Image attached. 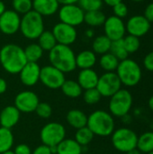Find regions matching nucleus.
Returning <instances> with one entry per match:
<instances>
[{
    "instance_id": "51",
    "label": "nucleus",
    "mask_w": 153,
    "mask_h": 154,
    "mask_svg": "<svg viewBox=\"0 0 153 154\" xmlns=\"http://www.w3.org/2000/svg\"><path fill=\"white\" fill-rule=\"evenodd\" d=\"M1 154H14V152L13 151L9 150V151H7V152H3V153H1Z\"/></svg>"
},
{
    "instance_id": "38",
    "label": "nucleus",
    "mask_w": 153,
    "mask_h": 154,
    "mask_svg": "<svg viewBox=\"0 0 153 154\" xmlns=\"http://www.w3.org/2000/svg\"><path fill=\"white\" fill-rule=\"evenodd\" d=\"M35 113L39 117L43 119H48L52 115V108L50 104L46 102H40L35 110Z\"/></svg>"
},
{
    "instance_id": "32",
    "label": "nucleus",
    "mask_w": 153,
    "mask_h": 154,
    "mask_svg": "<svg viewBox=\"0 0 153 154\" xmlns=\"http://www.w3.org/2000/svg\"><path fill=\"white\" fill-rule=\"evenodd\" d=\"M94 134L92 133V131L87 127H82L80 129H78L76 134H75V141L81 145L82 147L84 146H87L94 139Z\"/></svg>"
},
{
    "instance_id": "37",
    "label": "nucleus",
    "mask_w": 153,
    "mask_h": 154,
    "mask_svg": "<svg viewBox=\"0 0 153 154\" xmlns=\"http://www.w3.org/2000/svg\"><path fill=\"white\" fill-rule=\"evenodd\" d=\"M101 97H102L101 94L96 88L91 89H87L83 93V100L87 105L89 106L97 104L101 100Z\"/></svg>"
},
{
    "instance_id": "12",
    "label": "nucleus",
    "mask_w": 153,
    "mask_h": 154,
    "mask_svg": "<svg viewBox=\"0 0 153 154\" xmlns=\"http://www.w3.org/2000/svg\"><path fill=\"white\" fill-rule=\"evenodd\" d=\"M40 99L36 93L30 90H24L18 93L14 97V106L20 113L29 114L35 112Z\"/></svg>"
},
{
    "instance_id": "17",
    "label": "nucleus",
    "mask_w": 153,
    "mask_h": 154,
    "mask_svg": "<svg viewBox=\"0 0 153 154\" xmlns=\"http://www.w3.org/2000/svg\"><path fill=\"white\" fill-rule=\"evenodd\" d=\"M41 67L36 62H27L19 72V78L23 85L33 87L40 81Z\"/></svg>"
},
{
    "instance_id": "47",
    "label": "nucleus",
    "mask_w": 153,
    "mask_h": 154,
    "mask_svg": "<svg viewBox=\"0 0 153 154\" xmlns=\"http://www.w3.org/2000/svg\"><path fill=\"white\" fill-rule=\"evenodd\" d=\"M60 5H69V4H78V0H58Z\"/></svg>"
},
{
    "instance_id": "14",
    "label": "nucleus",
    "mask_w": 153,
    "mask_h": 154,
    "mask_svg": "<svg viewBox=\"0 0 153 154\" xmlns=\"http://www.w3.org/2000/svg\"><path fill=\"white\" fill-rule=\"evenodd\" d=\"M103 26L105 35L108 37L112 42L121 40L125 36V23L123 21V19L114 14L106 17Z\"/></svg>"
},
{
    "instance_id": "29",
    "label": "nucleus",
    "mask_w": 153,
    "mask_h": 154,
    "mask_svg": "<svg viewBox=\"0 0 153 154\" xmlns=\"http://www.w3.org/2000/svg\"><path fill=\"white\" fill-rule=\"evenodd\" d=\"M142 153H149L153 151V132H145L138 136L137 147Z\"/></svg>"
},
{
    "instance_id": "3",
    "label": "nucleus",
    "mask_w": 153,
    "mask_h": 154,
    "mask_svg": "<svg viewBox=\"0 0 153 154\" xmlns=\"http://www.w3.org/2000/svg\"><path fill=\"white\" fill-rule=\"evenodd\" d=\"M87 126L92 131L94 135L107 137L114 133L115 124L110 113L105 110H96L87 116Z\"/></svg>"
},
{
    "instance_id": "11",
    "label": "nucleus",
    "mask_w": 153,
    "mask_h": 154,
    "mask_svg": "<svg viewBox=\"0 0 153 154\" xmlns=\"http://www.w3.org/2000/svg\"><path fill=\"white\" fill-rule=\"evenodd\" d=\"M65 80V73L51 66L50 64L41 68L40 81L46 88L50 89L60 88Z\"/></svg>"
},
{
    "instance_id": "39",
    "label": "nucleus",
    "mask_w": 153,
    "mask_h": 154,
    "mask_svg": "<svg viewBox=\"0 0 153 154\" xmlns=\"http://www.w3.org/2000/svg\"><path fill=\"white\" fill-rule=\"evenodd\" d=\"M128 12H129L128 6L124 2H120V3H118V4H116L115 5L113 6L114 15H115V16H117V17H119L121 19L126 17L127 14H128Z\"/></svg>"
},
{
    "instance_id": "20",
    "label": "nucleus",
    "mask_w": 153,
    "mask_h": 154,
    "mask_svg": "<svg viewBox=\"0 0 153 154\" xmlns=\"http://www.w3.org/2000/svg\"><path fill=\"white\" fill-rule=\"evenodd\" d=\"M99 76L93 69H80L78 74L77 81L81 87L82 89H91L95 88L97 85Z\"/></svg>"
},
{
    "instance_id": "28",
    "label": "nucleus",
    "mask_w": 153,
    "mask_h": 154,
    "mask_svg": "<svg viewBox=\"0 0 153 154\" xmlns=\"http://www.w3.org/2000/svg\"><path fill=\"white\" fill-rule=\"evenodd\" d=\"M14 141V134L11 129L0 126V154L11 150Z\"/></svg>"
},
{
    "instance_id": "40",
    "label": "nucleus",
    "mask_w": 153,
    "mask_h": 154,
    "mask_svg": "<svg viewBox=\"0 0 153 154\" xmlns=\"http://www.w3.org/2000/svg\"><path fill=\"white\" fill-rule=\"evenodd\" d=\"M143 66L147 70L153 72V51L146 54V56L144 57Z\"/></svg>"
},
{
    "instance_id": "52",
    "label": "nucleus",
    "mask_w": 153,
    "mask_h": 154,
    "mask_svg": "<svg viewBox=\"0 0 153 154\" xmlns=\"http://www.w3.org/2000/svg\"><path fill=\"white\" fill-rule=\"evenodd\" d=\"M132 1L136 2V3H140V2H142V1H144V0H132Z\"/></svg>"
},
{
    "instance_id": "26",
    "label": "nucleus",
    "mask_w": 153,
    "mask_h": 154,
    "mask_svg": "<svg viewBox=\"0 0 153 154\" xmlns=\"http://www.w3.org/2000/svg\"><path fill=\"white\" fill-rule=\"evenodd\" d=\"M106 16L101 10L86 12L84 16V23L90 27H98L104 24Z\"/></svg>"
},
{
    "instance_id": "34",
    "label": "nucleus",
    "mask_w": 153,
    "mask_h": 154,
    "mask_svg": "<svg viewBox=\"0 0 153 154\" xmlns=\"http://www.w3.org/2000/svg\"><path fill=\"white\" fill-rule=\"evenodd\" d=\"M123 42H124V45L128 54L135 53L141 48V41H140V38L138 37L128 34L123 38Z\"/></svg>"
},
{
    "instance_id": "43",
    "label": "nucleus",
    "mask_w": 153,
    "mask_h": 154,
    "mask_svg": "<svg viewBox=\"0 0 153 154\" xmlns=\"http://www.w3.org/2000/svg\"><path fill=\"white\" fill-rule=\"evenodd\" d=\"M32 154H52L51 153V151H50V148L47 145H44V144H41V145H39L38 147H36L33 152H32Z\"/></svg>"
},
{
    "instance_id": "9",
    "label": "nucleus",
    "mask_w": 153,
    "mask_h": 154,
    "mask_svg": "<svg viewBox=\"0 0 153 154\" xmlns=\"http://www.w3.org/2000/svg\"><path fill=\"white\" fill-rule=\"evenodd\" d=\"M58 14L61 23L74 27L84 23L85 12L78 4L61 5V6L59 8Z\"/></svg>"
},
{
    "instance_id": "50",
    "label": "nucleus",
    "mask_w": 153,
    "mask_h": 154,
    "mask_svg": "<svg viewBox=\"0 0 153 154\" xmlns=\"http://www.w3.org/2000/svg\"><path fill=\"white\" fill-rule=\"evenodd\" d=\"M148 104H149V107L151 108V111H153V96H151V97H150Z\"/></svg>"
},
{
    "instance_id": "25",
    "label": "nucleus",
    "mask_w": 153,
    "mask_h": 154,
    "mask_svg": "<svg viewBox=\"0 0 153 154\" xmlns=\"http://www.w3.org/2000/svg\"><path fill=\"white\" fill-rule=\"evenodd\" d=\"M112 41L105 34L96 36L92 42V51L96 54L103 55L110 51Z\"/></svg>"
},
{
    "instance_id": "19",
    "label": "nucleus",
    "mask_w": 153,
    "mask_h": 154,
    "mask_svg": "<svg viewBox=\"0 0 153 154\" xmlns=\"http://www.w3.org/2000/svg\"><path fill=\"white\" fill-rule=\"evenodd\" d=\"M20 116V111L14 106H7L0 112V125L11 129L18 124Z\"/></svg>"
},
{
    "instance_id": "6",
    "label": "nucleus",
    "mask_w": 153,
    "mask_h": 154,
    "mask_svg": "<svg viewBox=\"0 0 153 154\" xmlns=\"http://www.w3.org/2000/svg\"><path fill=\"white\" fill-rule=\"evenodd\" d=\"M133 96L127 89H120L110 97L108 108L110 114L116 117H123L129 114L133 106Z\"/></svg>"
},
{
    "instance_id": "35",
    "label": "nucleus",
    "mask_w": 153,
    "mask_h": 154,
    "mask_svg": "<svg viewBox=\"0 0 153 154\" xmlns=\"http://www.w3.org/2000/svg\"><path fill=\"white\" fill-rule=\"evenodd\" d=\"M13 10L23 15L32 10V0H12Z\"/></svg>"
},
{
    "instance_id": "31",
    "label": "nucleus",
    "mask_w": 153,
    "mask_h": 154,
    "mask_svg": "<svg viewBox=\"0 0 153 154\" xmlns=\"http://www.w3.org/2000/svg\"><path fill=\"white\" fill-rule=\"evenodd\" d=\"M37 40H38V44L41 46L43 51H50L58 44L53 33L50 31L44 30V32L39 36Z\"/></svg>"
},
{
    "instance_id": "5",
    "label": "nucleus",
    "mask_w": 153,
    "mask_h": 154,
    "mask_svg": "<svg viewBox=\"0 0 153 154\" xmlns=\"http://www.w3.org/2000/svg\"><path fill=\"white\" fill-rule=\"evenodd\" d=\"M20 32L28 40H37L44 32L43 17L32 10L21 17Z\"/></svg>"
},
{
    "instance_id": "24",
    "label": "nucleus",
    "mask_w": 153,
    "mask_h": 154,
    "mask_svg": "<svg viewBox=\"0 0 153 154\" xmlns=\"http://www.w3.org/2000/svg\"><path fill=\"white\" fill-rule=\"evenodd\" d=\"M60 89L62 93L69 98H78L83 93V89L78 81L73 79H66L60 87Z\"/></svg>"
},
{
    "instance_id": "1",
    "label": "nucleus",
    "mask_w": 153,
    "mask_h": 154,
    "mask_svg": "<svg viewBox=\"0 0 153 154\" xmlns=\"http://www.w3.org/2000/svg\"><path fill=\"white\" fill-rule=\"evenodd\" d=\"M23 49L14 43H7L0 49V64L9 74H19L27 63Z\"/></svg>"
},
{
    "instance_id": "22",
    "label": "nucleus",
    "mask_w": 153,
    "mask_h": 154,
    "mask_svg": "<svg viewBox=\"0 0 153 154\" xmlns=\"http://www.w3.org/2000/svg\"><path fill=\"white\" fill-rule=\"evenodd\" d=\"M66 119L68 124L77 130L85 127L87 125V116L79 109L69 110L66 116Z\"/></svg>"
},
{
    "instance_id": "8",
    "label": "nucleus",
    "mask_w": 153,
    "mask_h": 154,
    "mask_svg": "<svg viewBox=\"0 0 153 154\" xmlns=\"http://www.w3.org/2000/svg\"><path fill=\"white\" fill-rule=\"evenodd\" d=\"M66 138V129L63 125L57 122L46 124L40 132V139L42 144L49 147L57 146Z\"/></svg>"
},
{
    "instance_id": "53",
    "label": "nucleus",
    "mask_w": 153,
    "mask_h": 154,
    "mask_svg": "<svg viewBox=\"0 0 153 154\" xmlns=\"http://www.w3.org/2000/svg\"><path fill=\"white\" fill-rule=\"evenodd\" d=\"M147 154H153V151L152 152H149V153H147Z\"/></svg>"
},
{
    "instance_id": "44",
    "label": "nucleus",
    "mask_w": 153,
    "mask_h": 154,
    "mask_svg": "<svg viewBox=\"0 0 153 154\" xmlns=\"http://www.w3.org/2000/svg\"><path fill=\"white\" fill-rule=\"evenodd\" d=\"M7 89V82L5 79L0 78V95L4 94Z\"/></svg>"
},
{
    "instance_id": "13",
    "label": "nucleus",
    "mask_w": 153,
    "mask_h": 154,
    "mask_svg": "<svg viewBox=\"0 0 153 154\" xmlns=\"http://www.w3.org/2000/svg\"><path fill=\"white\" fill-rule=\"evenodd\" d=\"M51 32L53 33L58 44L70 46L78 38V31L76 27L61 22L57 23L53 26Z\"/></svg>"
},
{
    "instance_id": "46",
    "label": "nucleus",
    "mask_w": 153,
    "mask_h": 154,
    "mask_svg": "<svg viewBox=\"0 0 153 154\" xmlns=\"http://www.w3.org/2000/svg\"><path fill=\"white\" fill-rule=\"evenodd\" d=\"M85 36H86L87 38H89V39L93 38V37L95 36V31H94L92 28L86 30V31H85Z\"/></svg>"
},
{
    "instance_id": "48",
    "label": "nucleus",
    "mask_w": 153,
    "mask_h": 154,
    "mask_svg": "<svg viewBox=\"0 0 153 154\" xmlns=\"http://www.w3.org/2000/svg\"><path fill=\"white\" fill-rule=\"evenodd\" d=\"M5 10H6V8H5V4L4 3L3 0H0V15H2Z\"/></svg>"
},
{
    "instance_id": "21",
    "label": "nucleus",
    "mask_w": 153,
    "mask_h": 154,
    "mask_svg": "<svg viewBox=\"0 0 153 154\" xmlns=\"http://www.w3.org/2000/svg\"><path fill=\"white\" fill-rule=\"evenodd\" d=\"M96 61V54L92 50H84L76 55V66L80 69H92Z\"/></svg>"
},
{
    "instance_id": "30",
    "label": "nucleus",
    "mask_w": 153,
    "mask_h": 154,
    "mask_svg": "<svg viewBox=\"0 0 153 154\" xmlns=\"http://www.w3.org/2000/svg\"><path fill=\"white\" fill-rule=\"evenodd\" d=\"M23 51L28 62H36V63L41 59L44 52L38 43L28 44L23 49Z\"/></svg>"
},
{
    "instance_id": "15",
    "label": "nucleus",
    "mask_w": 153,
    "mask_h": 154,
    "mask_svg": "<svg viewBox=\"0 0 153 154\" xmlns=\"http://www.w3.org/2000/svg\"><path fill=\"white\" fill-rule=\"evenodd\" d=\"M21 15L13 9H8L0 15V32L5 35H14L20 31Z\"/></svg>"
},
{
    "instance_id": "49",
    "label": "nucleus",
    "mask_w": 153,
    "mask_h": 154,
    "mask_svg": "<svg viewBox=\"0 0 153 154\" xmlns=\"http://www.w3.org/2000/svg\"><path fill=\"white\" fill-rule=\"evenodd\" d=\"M126 154H142L137 148H135V149H133V150H131V151H129L128 152H126Z\"/></svg>"
},
{
    "instance_id": "42",
    "label": "nucleus",
    "mask_w": 153,
    "mask_h": 154,
    "mask_svg": "<svg viewBox=\"0 0 153 154\" xmlns=\"http://www.w3.org/2000/svg\"><path fill=\"white\" fill-rule=\"evenodd\" d=\"M143 16L151 23H153V2L150 3L147 5V6L144 9V13H143Z\"/></svg>"
},
{
    "instance_id": "4",
    "label": "nucleus",
    "mask_w": 153,
    "mask_h": 154,
    "mask_svg": "<svg viewBox=\"0 0 153 154\" xmlns=\"http://www.w3.org/2000/svg\"><path fill=\"white\" fill-rule=\"evenodd\" d=\"M115 71L122 85L129 88L138 85L142 77V68L139 63L129 58L121 60Z\"/></svg>"
},
{
    "instance_id": "16",
    "label": "nucleus",
    "mask_w": 153,
    "mask_h": 154,
    "mask_svg": "<svg viewBox=\"0 0 153 154\" xmlns=\"http://www.w3.org/2000/svg\"><path fill=\"white\" fill-rule=\"evenodd\" d=\"M151 27V23L142 14L131 16L125 23V28L128 34L138 38L145 36L150 32Z\"/></svg>"
},
{
    "instance_id": "7",
    "label": "nucleus",
    "mask_w": 153,
    "mask_h": 154,
    "mask_svg": "<svg viewBox=\"0 0 153 154\" xmlns=\"http://www.w3.org/2000/svg\"><path fill=\"white\" fill-rule=\"evenodd\" d=\"M112 143L115 149L121 152H128L137 147L138 135L127 127L116 129L112 134Z\"/></svg>"
},
{
    "instance_id": "33",
    "label": "nucleus",
    "mask_w": 153,
    "mask_h": 154,
    "mask_svg": "<svg viewBox=\"0 0 153 154\" xmlns=\"http://www.w3.org/2000/svg\"><path fill=\"white\" fill-rule=\"evenodd\" d=\"M110 52L115 55L120 61L124 60L128 58V52L125 50V47L124 45L123 39L117 40V41H113L110 48Z\"/></svg>"
},
{
    "instance_id": "27",
    "label": "nucleus",
    "mask_w": 153,
    "mask_h": 154,
    "mask_svg": "<svg viewBox=\"0 0 153 154\" xmlns=\"http://www.w3.org/2000/svg\"><path fill=\"white\" fill-rule=\"evenodd\" d=\"M119 62L120 60L110 51L101 55L99 59V65L106 72H115L119 65Z\"/></svg>"
},
{
    "instance_id": "2",
    "label": "nucleus",
    "mask_w": 153,
    "mask_h": 154,
    "mask_svg": "<svg viewBox=\"0 0 153 154\" xmlns=\"http://www.w3.org/2000/svg\"><path fill=\"white\" fill-rule=\"evenodd\" d=\"M49 61L63 73H70L77 69L76 54L70 46L57 44L49 51Z\"/></svg>"
},
{
    "instance_id": "23",
    "label": "nucleus",
    "mask_w": 153,
    "mask_h": 154,
    "mask_svg": "<svg viewBox=\"0 0 153 154\" xmlns=\"http://www.w3.org/2000/svg\"><path fill=\"white\" fill-rule=\"evenodd\" d=\"M83 148L73 139H64L57 145V154H82Z\"/></svg>"
},
{
    "instance_id": "10",
    "label": "nucleus",
    "mask_w": 153,
    "mask_h": 154,
    "mask_svg": "<svg viewBox=\"0 0 153 154\" xmlns=\"http://www.w3.org/2000/svg\"><path fill=\"white\" fill-rule=\"evenodd\" d=\"M96 88L102 97H111L122 88V83L115 72H105L99 77Z\"/></svg>"
},
{
    "instance_id": "36",
    "label": "nucleus",
    "mask_w": 153,
    "mask_h": 154,
    "mask_svg": "<svg viewBox=\"0 0 153 154\" xmlns=\"http://www.w3.org/2000/svg\"><path fill=\"white\" fill-rule=\"evenodd\" d=\"M78 5L86 12L101 10L103 7V0H78Z\"/></svg>"
},
{
    "instance_id": "54",
    "label": "nucleus",
    "mask_w": 153,
    "mask_h": 154,
    "mask_svg": "<svg viewBox=\"0 0 153 154\" xmlns=\"http://www.w3.org/2000/svg\"><path fill=\"white\" fill-rule=\"evenodd\" d=\"M152 48H153V40H152Z\"/></svg>"
},
{
    "instance_id": "41",
    "label": "nucleus",
    "mask_w": 153,
    "mask_h": 154,
    "mask_svg": "<svg viewBox=\"0 0 153 154\" xmlns=\"http://www.w3.org/2000/svg\"><path fill=\"white\" fill-rule=\"evenodd\" d=\"M14 152V154H32V151L27 144L20 143L15 146Z\"/></svg>"
},
{
    "instance_id": "45",
    "label": "nucleus",
    "mask_w": 153,
    "mask_h": 154,
    "mask_svg": "<svg viewBox=\"0 0 153 154\" xmlns=\"http://www.w3.org/2000/svg\"><path fill=\"white\" fill-rule=\"evenodd\" d=\"M120 2H123V0H103V3L107 5L108 6H114L116 4L120 3Z\"/></svg>"
},
{
    "instance_id": "18",
    "label": "nucleus",
    "mask_w": 153,
    "mask_h": 154,
    "mask_svg": "<svg viewBox=\"0 0 153 154\" xmlns=\"http://www.w3.org/2000/svg\"><path fill=\"white\" fill-rule=\"evenodd\" d=\"M60 6L58 0H32V10L42 17L57 14Z\"/></svg>"
}]
</instances>
